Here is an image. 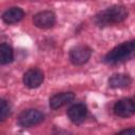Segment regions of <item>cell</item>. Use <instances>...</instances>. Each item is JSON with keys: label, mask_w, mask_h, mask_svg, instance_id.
<instances>
[{"label": "cell", "mask_w": 135, "mask_h": 135, "mask_svg": "<svg viewBox=\"0 0 135 135\" xmlns=\"http://www.w3.org/2000/svg\"><path fill=\"white\" fill-rule=\"evenodd\" d=\"M92 54V50L86 45H77L70 51V60L75 65H81L88 62Z\"/></svg>", "instance_id": "cell-4"}, {"label": "cell", "mask_w": 135, "mask_h": 135, "mask_svg": "<svg viewBox=\"0 0 135 135\" xmlns=\"http://www.w3.org/2000/svg\"><path fill=\"white\" fill-rule=\"evenodd\" d=\"M86 113H88L86 107L82 103H76V104L72 105L66 112L68 117L70 118V120L72 122L76 123V124L81 123L85 119Z\"/></svg>", "instance_id": "cell-8"}, {"label": "cell", "mask_w": 135, "mask_h": 135, "mask_svg": "<svg viewBox=\"0 0 135 135\" xmlns=\"http://www.w3.org/2000/svg\"><path fill=\"white\" fill-rule=\"evenodd\" d=\"M134 52V41H128L123 42L116 47H114L112 51H110L105 57L104 61L110 64H115L121 61H124L128 59Z\"/></svg>", "instance_id": "cell-2"}, {"label": "cell", "mask_w": 135, "mask_h": 135, "mask_svg": "<svg viewBox=\"0 0 135 135\" xmlns=\"http://www.w3.org/2000/svg\"><path fill=\"white\" fill-rule=\"evenodd\" d=\"M44 118V115L38 110H27L22 112L18 117V123L23 128H30L40 123Z\"/></svg>", "instance_id": "cell-3"}, {"label": "cell", "mask_w": 135, "mask_h": 135, "mask_svg": "<svg viewBox=\"0 0 135 135\" xmlns=\"http://www.w3.org/2000/svg\"><path fill=\"white\" fill-rule=\"evenodd\" d=\"M33 22L39 28H50L55 24L56 16L51 11H42L34 16Z\"/></svg>", "instance_id": "cell-5"}, {"label": "cell", "mask_w": 135, "mask_h": 135, "mask_svg": "<svg viewBox=\"0 0 135 135\" xmlns=\"http://www.w3.org/2000/svg\"><path fill=\"white\" fill-rule=\"evenodd\" d=\"M128 9L122 5H114L99 12L94 21L99 26H108L116 23H120L128 17Z\"/></svg>", "instance_id": "cell-1"}, {"label": "cell", "mask_w": 135, "mask_h": 135, "mask_svg": "<svg viewBox=\"0 0 135 135\" xmlns=\"http://www.w3.org/2000/svg\"><path fill=\"white\" fill-rule=\"evenodd\" d=\"M135 112V105L132 99L124 98L117 101L114 105V113L119 117H130Z\"/></svg>", "instance_id": "cell-7"}, {"label": "cell", "mask_w": 135, "mask_h": 135, "mask_svg": "<svg viewBox=\"0 0 135 135\" xmlns=\"http://www.w3.org/2000/svg\"><path fill=\"white\" fill-rule=\"evenodd\" d=\"M14 59L13 49L5 43L0 44V64H7Z\"/></svg>", "instance_id": "cell-12"}, {"label": "cell", "mask_w": 135, "mask_h": 135, "mask_svg": "<svg viewBox=\"0 0 135 135\" xmlns=\"http://www.w3.org/2000/svg\"><path fill=\"white\" fill-rule=\"evenodd\" d=\"M24 17V12L20 7H11L2 15V20L7 24L17 23Z\"/></svg>", "instance_id": "cell-10"}, {"label": "cell", "mask_w": 135, "mask_h": 135, "mask_svg": "<svg viewBox=\"0 0 135 135\" xmlns=\"http://www.w3.org/2000/svg\"><path fill=\"white\" fill-rule=\"evenodd\" d=\"M131 83V78L126 74H115L109 79V85L113 89L127 88Z\"/></svg>", "instance_id": "cell-11"}, {"label": "cell", "mask_w": 135, "mask_h": 135, "mask_svg": "<svg viewBox=\"0 0 135 135\" xmlns=\"http://www.w3.org/2000/svg\"><path fill=\"white\" fill-rule=\"evenodd\" d=\"M9 107L7 104V102L3 99H0V121L4 120L8 115H9Z\"/></svg>", "instance_id": "cell-13"}, {"label": "cell", "mask_w": 135, "mask_h": 135, "mask_svg": "<svg viewBox=\"0 0 135 135\" xmlns=\"http://www.w3.org/2000/svg\"><path fill=\"white\" fill-rule=\"evenodd\" d=\"M74 98H75V95L72 92H64V93L56 94V95L52 96L50 99V108L53 110H57L68 103H70L71 101H73Z\"/></svg>", "instance_id": "cell-9"}, {"label": "cell", "mask_w": 135, "mask_h": 135, "mask_svg": "<svg viewBox=\"0 0 135 135\" xmlns=\"http://www.w3.org/2000/svg\"><path fill=\"white\" fill-rule=\"evenodd\" d=\"M43 73L38 69H30L23 75V83L30 89H36L43 82Z\"/></svg>", "instance_id": "cell-6"}]
</instances>
